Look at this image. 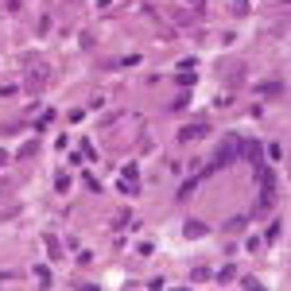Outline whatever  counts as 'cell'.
I'll return each instance as SVG.
<instances>
[{
  "label": "cell",
  "mask_w": 291,
  "mask_h": 291,
  "mask_svg": "<svg viewBox=\"0 0 291 291\" xmlns=\"http://www.w3.org/2000/svg\"><path fill=\"white\" fill-rule=\"evenodd\" d=\"M233 280H237V268H233V264H225V268L218 272V283H233Z\"/></svg>",
  "instance_id": "obj_10"
},
{
  "label": "cell",
  "mask_w": 291,
  "mask_h": 291,
  "mask_svg": "<svg viewBox=\"0 0 291 291\" xmlns=\"http://www.w3.org/2000/svg\"><path fill=\"white\" fill-rule=\"evenodd\" d=\"M210 280H214L210 268H194V272H190V283H210Z\"/></svg>",
  "instance_id": "obj_9"
},
{
  "label": "cell",
  "mask_w": 291,
  "mask_h": 291,
  "mask_svg": "<svg viewBox=\"0 0 291 291\" xmlns=\"http://www.w3.org/2000/svg\"><path fill=\"white\" fill-rule=\"evenodd\" d=\"M229 233H241V229H248V214H237V218H229V225H225Z\"/></svg>",
  "instance_id": "obj_8"
},
{
  "label": "cell",
  "mask_w": 291,
  "mask_h": 291,
  "mask_svg": "<svg viewBox=\"0 0 291 291\" xmlns=\"http://www.w3.org/2000/svg\"><path fill=\"white\" fill-rule=\"evenodd\" d=\"M256 93L264 97V101H283V93H287V86H283V82H264V86L256 89Z\"/></svg>",
  "instance_id": "obj_2"
},
{
  "label": "cell",
  "mask_w": 291,
  "mask_h": 291,
  "mask_svg": "<svg viewBox=\"0 0 291 291\" xmlns=\"http://www.w3.org/2000/svg\"><path fill=\"white\" fill-rule=\"evenodd\" d=\"M4 4H8V8H12V12H16V8H20V0H4Z\"/></svg>",
  "instance_id": "obj_21"
},
{
  "label": "cell",
  "mask_w": 291,
  "mask_h": 291,
  "mask_svg": "<svg viewBox=\"0 0 291 291\" xmlns=\"http://www.w3.org/2000/svg\"><path fill=\"white\" fill-rule=\"evenodd\" d=\"M229 12H233V16H248V0H233Z\"/></svg>",
  "instance_id": "obj_14"
},
{
  "label": "cell",
  "mask_w": 291,
  "mask_h": 291,
  "mask_svg": "<svg viewBox=\"0 0 291 291\" xmlns=\"http://www.w3.org/2000/svg\"><path fill=\"white\" fill-rule=\"evenodd\" d=\"M27 62V70H24V86H27V93H39V89L47 86V78H51V66H47L39 54H31V59H24Z\"/></svg>",
  "instance_id": "obj_1"
},
{
  "label": "cell",
  "mask_w": 291,
  "mask_h": 291,
  "mask_svg": "<svg viewBox=\"0 0 291 291\" xmlns=\"http://www.w3.org/2000/svg\"><path fill=\"white\" fill-rule=\"evenodd\" d=\"M210 132V124H186V128H179V140H202V136Z\"/></svg>",
  "instance_id": "obj_3"
},
{
  "label": "cell",
  "mask_w": 291,
  "mask_h": 291,
  "mask_svg": "<svg viewBox=\"0 0 291 291\" xmlns=\"http://www.w3.org/2000/svg\"><path fill=\"white\" fill-rule=\"evenodd\" d=\"M16 280V272H0V283H12Z\"/></svg>",
  "instance_id": "obj_20"
},
{
  "label": "cell",
  "mask_w": 291,
  "mask_h": 291,
  "mask_svg": "<svg viewBox=\"0 0 291 291\" xmlns=\"http://www.w3.org/2000/svg\"><path fill=\"white\" fill-rule=\"evenodd\" d=\"M16 214H20V202H8V206H4V210H0V221H12V218H16Z\"/></svg>",
  "instance_id": "obj_12"
},
{
  "label": "cell",
  "mask_w": 291,
  "mask_h": 291,
  "mask_svg": "<svg viewBox=\"0 0 291 291\" xmlns=\"http://www.w3.org/2000/svg\"><path fill=\"white\" fill-rule=\"evenodd\" d=\"M54 190H70V175H66V171H59V179H54Z\"/></svg>",
  "instance_id": "obj_13"
},
{
  "label": "cell",
  "mask_w": 291,
  "mask_h": 291,
  "mask_svg": "<svg viewBox=\"0 0 291 291\" xmlns=\"http://www.w3.org/2000/svg\"><path fill=\"white\" fill-rule=\"evenodd\" d=\"M179 86H194V70H183V74H179Z\"/></svg>",
  "instance_id": "obj_19"
},
{
  "label": "cell",
  "mask_w": 291,
  "mask_h": 291,
  "mask_svg": "<svg viewBox=\"0 0 291 291\" xmlns=\"http://www.w3.org/2000/svg\"><path fill=\"white\" fill-rule=\"evenodd\" d=\"M241 156H245L248 163H256V167H260V144H256V140H245V144H241Z\"/></svg>",
  "instance_id": "obj_5"
},
{
  "label": "cell",
  "mask_w": 291,
  "mask_h": 291,
  "mask_svg": "<svg viewBox=\"0 0 291 291\" xmlns=\"http://www.w3.org/2000/svg\"><path fill=\"white\" fill-rule=\"evenodd\" d=\"M35 280H39V283H43V287H51V272H47V268H43V264H39V268H35Z\"/></svg>",
  "instance_id": "obj_16"
},
{
  "label": "cell",
  "mask_w": 291,
  "mask_h": 291,
  "mask_svg": "<svg viewBox=\"0 0 291 291\" xmlns=\"http://www.w3.org/2000/svg\"><path fill=\"white\" fill-rule=\"evenodd\" d=\"M35 151H39V144H35V140H31V144H24V148H20V159H31Z\"/></svg>",
  "instance_id": "obj_15"
},
{
  "label": "cell",
  "mask_w": 291,
  "mask_h": 291,
  "mask_svg": "<svg viewBox=\"0 0 291 291\" xmlns=\"http://www.w3.org/2000/svg\"><path fill=\"white\" fill-rule=\"evenodd\" d=\"M4 159H8V151H0V163H4Z\"/></svg>",
  "instance_id": "obj_22"
},
{
  "label": "cell",
  "mask_w": 291,
  "mask_h": 291,
  "mask_svg": "<svg viewBox=\"0 0 291 291\" xmlns=\"http://www.w3.org/2000/svg\"><path fill=\"white\" fill-rule=\"evenodd\" d=\"M229 163H233V144H221V148H218V156H214V163H210V171L229 167Z\"/></svg>",
  "instance_id": "obj_4"
},
{
  "label": "cell",
  "mask_w": 291,
  "mask_h": 291,
  "mask_svg": "<svg viewBox=\"0 0 291 291\" xmlns=\"http://www.w3.org/2000/svg\"><path fill=\"white\" fill-rule=\"evenodd\" d=\"M39 35H51V16H39Z\"/></svg>",
  "instance_id": "obj_17"
},
{
  "label": "cell",
  "mask_w": 291,
  "mask_h": 291,
  "mask_svg": "<svg viewBox=\"0 0 291 291\" xmlns=\"http://www.w3.org/2000/svg\"><path fill=\"white\" fill-rule=\"evenodd\" d=\"M183 233H186V237H206V233H210V225H202V221H186V225H183Z\"/></svg>",
  "instance_id": "obj_6"
},
{
  "label": "cell",
  "mask_w": 291,
  "mask_h": 291,
  "mask_svg": "<svg viewBox=\"0 0 291 291\" xmlns=\"http://www.w3.org/2000/svg\"><path fill=\"white\" fill-rule=\"evenodd\" d=\"M280 233H283V225H280V221H272V225H268V233H264V241L272 245V241H280Z\"/></svg>",
  "instance_id": "obj_11"
},
{
  "label": "cell",
  "mask_w": 291,
  "mask_h": 291,
  "mask_svg": "<svg viewBox=\"0 0 291 291\" xmlns=\"http://www.w3.org/2000/svg\"><path fill=\"white\" fill-rule=\"evenodd\" d=\"M241 287H253V291H260L264 283H260V280H253V276H245V280H241Z\"/></svg>",
  "instance_id": "obj_18"
},
{
  "label": "cell",
  "mask_w": 291,
  "mask_h": 291,
  "mask_svg": "<svg viewBox=\"0 0 291 291\" xmlns=\"http://www.w3.org/2000/svg\"><path fill=\"white\" fill-rule=\"evenodd\" d=\"M47 256H51V260H62V245H59V237H54V233H47Z\"/></svg>",
  "instance_id": "obj_7"
}]
</instances>
